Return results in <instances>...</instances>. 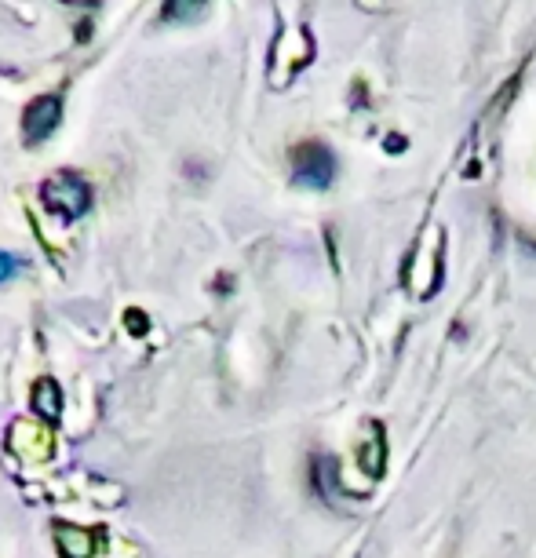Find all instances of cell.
Returning <instances> with one entry per match:
<instances>
[{"mask_svg": "<svg viewBox=\"0 0 536 558\" xmlns=\"http://www.w3.org/2000/svg\"><path fill=\"white\" fill-rule=\"evenodd\" d=\"M11 449L26 460H48L52 456V431L37 424H15L11 427Z\"/></svg>", "mask_w": 536, "mask_h": 558, "instance_id": "277c9868", "label": "cell"}, {"mask_svg": "<svg viewBox=\"0 0 536 558\" xmlns=\"http://www.w3.org/2000/svg\"><path fill=\"white\" fill-rule=\"evenodd\" d=\"M44 205L52 208L55 216H62L66 223H70V219L88 212V205H92V190H88V183H84L77 172H59V176H52L48 183H44Z\"/></svg>", "mask_w": 536, "mask_h": 558, "instance_id": "6da1fadb", "label": "cell"}, {"mask_svg": "<svg viewBox=\"0 0 536 558\" xmlns=\"http://www.w3.org/2000/svg\"><path fill=\"white\" fill-rule=\"evenodd\" d=\"M296 183L310 186V190H325V186L336 179V157H332L329 146L321 143H303L296 150Z\"/></svg>", "mask_w": 536, "mask_h": 558, "instance_id": "7a4b0ae2", "label": "cell"}, {"mask_svg": "<svg viewBox=\"0 0 536 558\" xmlns=\"http://www.w3.org/2000/svg\"><path fill=\"white\" fill-rule=\"evenodd\" d=\"M62 394H59V383H52V380H41L37 383V391H33V402H37V409H41L44 416H59V409H62V402H59Z\"/></svg>", "mask_w": 536, "mask_h": 558, "instance_id": "8992f818", "label": "cell"}, {"mask_svg": "<svg viewBox=\"0 0 536 558\" xmlns=\"http://www.w3.org/2000/svg\"><path fill=\"white\" fill-rule=\"evenodd\" d=\"M55 124H59V99H55V95H41V99H33V103L26 106V114H22V135H26L30 143H44V139L55 132Z\"/></svg>", "mask_w": 536, "mask_h": 558, "instance_id": "3957f363", "label": "cell"}, {"mask_svg": "<svg viewBox=\"0 0 536 558\" xmlns=\"http://www.w3.org/2000/svg\"><path fill=\"white\" fill-rule=\"evenodd\" d=\"M205 4L208 0H165V15L168 19H194Z\"/></svg>", "mask_w": 536, "mask_h": 558, "instance_id": "52a82bcc", "label": "cell"}, {"mask_svg": "<svg viewBox=\"0 0 536 558\" xmlns=\"http://www.w3.org/2000/svg\"><path fill=\"white\" fill-rule=\"evenodd\" d=\"M55 540L66 558H92V533L77 526H55Z\"/></svg>", "mask_w": 536, "mask_h": 558, "instance_id": "5b68a950", "label": "cell"}, {"mask_svg": "<svg viewBox=\"0 0 536 558\" xmlns=\"http://www.w3.org/2000/svg\"><path fill=\"white\" fill-rule=\"evenodd\" d=\"M15 270H19V259L8 256V252H0V281H8Z\"/></svg>", "mask_w": 536, "mask_h": 558, "instance_id": "ba28073f", "label": "cell"}]
</instances>
